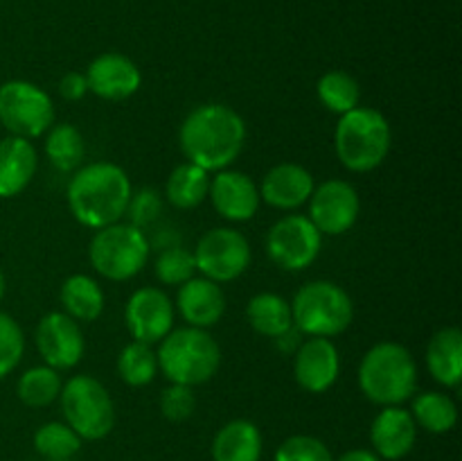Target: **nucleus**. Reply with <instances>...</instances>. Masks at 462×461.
I'll list each match as a JSON object with an SVG mask.
<instances>
[{
	"mask_svg": "<svg viewBox=\"0 0 462 461\" xmlns=\"http://www.w3.org/2000/svg\"><path fill=\"white\" fill-rule=\"evenodd\" d=\"M185 158L208 172L228 170L246 147V122L226 104H199L179 129Z\"/></svg>",
	"mask_w": 462,
	"mask_h": 461,
	"instance_id": "nucleus-1",
	"label": "nucleus"
},
{
	"mask_svg": "<svg viewBox=\"0 0 462 461\" xmlns=\"http://www.w3.org/2000/svg\"><path fill=\"white\" fill-rule=\"evenodd\" d=\"M192 256L197 271H201L203 278L221 285L239 278L248 269L253 251L251 242L242 230L219 226L201 235Z\"/></svg>",
	"mask_w": 462,
	"mask_h": 461,
	"instance_id": "nucleus-10",
	"label": "nucleus"
},
{
	"mask_svg": "<svg viewBox=\"0 0 462 461\" xmlns=\"http://www.w3.org/2000/svg\"><path fill=\"white\" fill-rule=\"evenodd\" d=\"M197 409V398H194L192 387L185 384H171L162 389L161 393V411L171 423H183Z\"/></svg>",
	"mask_w": 462,
	"mask_h": 461,
	"instance_id": "nucleus-36",
	"label": "nucleus"
},
{
	"mask_svg": "<svg viewBox=\"0 0 462 461\" xmlns=\"http://www.w3.org/2000/svg\"><path fill=\"white\" fill-rule=\"evenodd\" d=\"M0 122L9 136L39 138L54 125V104L41 86L27 80L0 84Z\"/></svg>",
	"mask_w": 462,
	"mask_h": 461,
	"instance_id": "nucleus-9",
	"label": "nucleus"
},
{
	"mask_svg": "<svg viewBox=\"0 0 462 461\" xmlns=\"http://www.w3.org/2000/svg\"><path fill=\"white\" fill-rule=\"evenodd\" d=\"M316 93H319V99L328 111L343 116V113L359 107L361 86L350 72L329 71L316 84Z\"/></svg>",
	"mask_w": 462,
	"mask_h": 461,
	"instance_id": "nucleus-29",
	"label": "nucleus"
},
{
	"mask_svg": "<svg viewBox=\"0 0 462 461\" xmlns=\"http://www.w3.org/2000/svg\"><path fill=\"white\" fill-rule=\"evenodd\" d=\"M149 251L152 244L144 230L129 221H116L97 229L88 244L90 265L102 278L108 280L134 278L147 265Z\"/></svg>",
	"mask_w": 462,
	"mask_h": 461,
	"instance_id": "nucleus-7",
	"label": "nucleus"
},
{
	"mask_svg": "<svg viewBox=\"0 0 462 461\" xmlns=\"http://www.w3.org/2000/svg\"><path fill=\"white\" fill-rule=\"evenodd\" d=\"M415 438H418V425H415L411 411L402 405L383 407L370 425L373 452L379 459H404L413 450Z\"/></svg>",
	"mask_w": 462,
	"mask_h": 461,
	"instance_id": "nucleus-18",
	"label": "nucleus"
},
{
	"mask_svg": "<svg viewBox=\"0 0 462 461\" xmlns=\"http://www.w3.org/2000/svg\"><path fill=\"white\" fill-rule=\"evenodd\" d=\"M316 181L307 167L298 163H280L264 174L260 183V199L278 211H296L310 202Z\"/></svg>",
	"mask_w": 462,
	"mask_h": 461,
	"instance_id": "nucleus-19",
	"label": "nucleus"
},
{
	"mask_svg": "<svg viewBox=\"0 0 462 461\" xmlns=\"http://www.w3.org/2000/svg\"><path fill=\"white\" fill-rule=\"evenodd\" d=\"M208 190H210V172L185 161L167 176L165 197L179 211H192L206 202Z\"/></svg>",
	"mask_w": 462,
	"mask_h": 461,
	"instance_id": "nucleus-26",
	"label": "nucleus"
},
{
	"mask_svg": "<svg viewBox=\"0 0 462 461\" xmlns=\"http://www.w3.org/2000/svg\"><path fill=\"white\" fill-rule=\"evenodd\" d=\"M264 438L253 420L235 419L219 428L212 438V459L215 461H260Z\"/></svg>",
	"mask_w": 462,
	"mask_h": 461,
	"instance_id": "nucleus-22",
	"label": "nucleus"
},
{
	"mask_svg": "<svg viewBox=\"0 0 462 461\" xmlns=\"http://www.w3.org/2000/svg\"><path fill=\"white\" fill-rule=\"evenodd\" d=\"M45 154L59 172H75L84 163L86 143L81 131L70 122H59L45 131Z\"/></svg>",
	"mask_w": 462,
	"mask_h": 461,
	"instance_id": "nucleus-27",
	"label": "nucleus"
},
{
	"mask_svg": "<svg viewBox=\"0 0 462 461\" xmlns=\"http://www.w3.org/2000/svg\"><path fill=\"white\" fill-rule=\"evenodd\" d=\"M153 274L162 285H183L197 274L192 251H188L180 244H170L162 249L153 265Z\"/></svg>",
	"mask_w": 462,
	"mask_h": 461,
	"instance_id": "nucleus-33",
	"label": "nucleus"
},
{
	"mask_svg": "<svg viewBox=\"0 0 462 461\" xmlns=\"http://www.w3.org/2000/svg\"><path fill=\"white\" fill-rule=\"evenodd\" d=\"M5 287H7V280H5L3 269H0V301H3V296H5Z\"/></svg>",
	"mask_w": 462,
	"mask_h": 461,
	"instance_id": "nucleus-41",
	"label": "nucleus"
},
{
	"mask_svg": "<svg viewBox=\"0 0 462 461\" xmlns=\"http://www.w3.org/2000/svg\"><path fill=\"white\" fill-rule=\"evenodd\" d=\"M361 212L359 193L343 179L316 185L310 197V220L320 235H343L356 224Z\"/></svg>",
	"mask_w": 462,
	"mask_h": 461,
	"instance_id": "nucleus-12",
	"label": "nucleus"
},
{
	"mask_svg": "<svg viewBox=\"0 0 462 461\" xmlns=\"http://www.w3.org/2000/svg\"><path fill=\"white\" fill-rule=\"evenodd\" d=\"M393 147L391 122L382 111L356 107L343 113L334 129V149L350 172H373L388 158Z\"/></svg>",
	"mask_w": 462,
	"mask_h": 461,
	"instance_id": "nucleus-5",
	"label": "nucleus"
},
{
	"mask_svg": "<svg viewBox=\"0 0 462 461\" xmlns=\"http://www.w3.org/2000/svg\"><path fill=\"white\" fill-rule=\"evenodd\" d=\"M427 366L433 380L447 389H458L462 382V333L456 325L440 328L427 346Z\"/></svg>",
	"mask_w": 462,
	"mask_h": 461,
	"instance_id": "nucleus-23",
	"label": "nucleus"
},
{
	"mask_svg": "<svg viewBox=\"0 0 462 461\" xmlns=\"http://www.w3.org/2000/svg\"><path fill=\"white\" fill-rule=\"evenodd\" d=\"M125 321L134 342L153 346L174 328V303L162 289L140 287L126 301Z\"/></svg>",
	"mask_w": 462,
	"mask_h": 461,
	"instance_id": "nucleus-14",
	"label": "nucleus"
},
{
	"mask_svg": "<svg viewBox=\"0 0 462 461\" xmlns=\"http://www.w3.org/2000/svg\"><path fill=\"white\" fill-rule=\"evenodd\" d=\"M158 371H162L171 384L197 387L217 375L221 366V348L208 330L171 328L158 342Z\"/></svg>",
	"mask_w": 462,
	"mask_h": 461,
	"instance_id": "nucleus-4",
	"label": "nucleus"
},
{
	"mask_svg": "<svg viewBox=\"0 0 462 461\" xmlns=\"http://www.w3.org/2000/svg\"><path fill=\"white\" fill-rule=\"evenodd\" d=\"M212 206L224 220L248 221L260 211V188L248 174L237 170H219L208 190Z\"/></svg>",
	"mask_w": 462,
	"mask_h": 461,
	"instance_id": "nucleus-17",
	"label": "nucleus"
},
{
	"mask_svg": "<svg viewBox=\"0 0 462 461\" xmlns=\"http://www.w3.org/2000/svg\"><path fill=\"white\" fill-rule=\"evenodd\" d=\"M84 75L90 93L111 102L129 99L143 84V72L134 59L120 52H104L95 57Z\"/></svg>",
	"mask_w": 462,
	"mask_h": 461,
	"instance_id": "nucleus-16",
	"label": "nucleus"
},
{
	"mask_svg": "<svg viewBox=\"0 0 462 461\" xmlns=\"http://www.w3.org/2000/svg\"><path fill=\"white\" fill-rule=\"evenodd\" d=\"M36 348L50 369L66 371L77 366L86 351L79 321L66 312H48L36 325Z\"/></svg>",
	"mask_w": 462,
	"mask_h": 461,
	"instance_id": "nucleus-13",
	"label": "nucleus"
},
{
	"mask_svg": "<svg viewBox=\"0 0 462 461\" xmlns=\"http://www.w3.org/2000/svg\"><path fill=\"white\" fill-rule=\"evenodd\" d=\"M293 328L307 337H337L355 321L352 296L332 280H311L291 301Z\"/></svg>",
	"mask_w": 462,
	"mask_h": 461,
	"instance_id": "nucleus-6",
	"label": "nucleus"
},
{
	"mask_svg": "<svg viewBox=\"0 0 462 461\" xmlns=\"http://www.w3.org/2000/svg\"><path fill=\"white\" fill-rule=\"evenodd\" d=\"M246 321L262 337L278 339L293 328L291 303L275 292H260L248 301Z\"/></svg>",
	"mask_w": 462,
	"mask_h": 461,
	"instance_id": "nucleus-25",
	"label": "nucleus"
},
{
	"mask_svg": "<svg viewBox=\"0 0 462 461\" xmlns=\"http://www.w3.org/2000/svg\"><path fill=\"white\" fill-rule=\"evenodd\" d=\"M176 307L180 316L192 328H212L219 324L226 315V294L219 283L203 276H192L188 283L179 285L176 294Z\"/></svg>",
	"mask_w": 462,
	"mask_h": 461,
	"instance_id": "nucleus-20",
	"label": "nucleus"
},
{
	"mask_svg": "<svg viewBox=\"0 0 462 461\" xmlns=\"http://www.w3.org/2000/svg\"><path fill=\"white\" fill-rule=\"evenodd\" d=\"M411 416H413L415 425L424 428L427 432L447 434L458 423V407L447 393L422 391L413 396Z\"/></svg>",
	"mask_w": 462,
	"mask_h": 461,
	"instance_id": "nucleus-28",
	"label": "nucleus"
},
{
	"mask_svg": "<svg viewBox=\"0 0 462 461\" xmlns=\"http://www.w3.org/2000/svg\"><path fill=\"white\" fill-rule=\"evenodd\" d=\"M341 373V353L329 337H310L293 353V378L307 393H325Z\"/></svg>",
	"mask_w": 462,
	"mask_h": 461,
	"instance_id": "nucleus-15",
	"label": "nucleus"
},
{
	"mask_svg": "<svg viewBox=\"0 0 462 461\" xmlns=\"http://www.w3.org/2000/svg\"><path fill=\"white\" fill-rule=\"evenodd\" d=\"M359 387L370 402L402 405L415 396L418 364L404 343L379 342L368 348L359 364Z\"/></svg>",
	"mask_w": 462,
	"mask_h": 461,
	"instance_id": "nucleus-3",
	"label": "nucleus"
},
{
	"mask_svg": "<svg viewBox=\"0 0 462 461\" xmlns=\"http://www.w3.org/2000/svg\"><path fill=\"white\" fill-rule=\"evenodd\" d=\"M25 334L14 316L0 312V380L7 378L23 360Z\"/></svg>",
	"mask_w": 462,
	"mask_h": 461,
	"instance_id": "nucleus-34",
	"label": "nucleus"
},
{
	"mask_svg": "<svg viewBox=\"0 0 462 461\" xmlns=\"http://www.w3.org/2000/svg\"><path fill=\"white\" fill-rule=\"evenodd\" d=\"M337 461H382L373 450H365V447H356V450H347L338 456Z\"/></svg>",
	"mask_w": 462,
	"mask_h": 461,
	"instance_id": "nucleus-40",
	"label": "nucleus"
},
{
	"mask_svg": "<svg viewBox=\"0 0 462 461\" xmlns=\"http://www.w3.org/2000/svg\"><path fill=\"white\" fill-rule=\"evenodd\" d=\"M323 235L307 215H284L266 233V253L284 271H302L314 265Z\"/></svg>",
	"mask_w": 462,
	"mask_h": 461,
	"instance_id": "nucleus-11",
	"label": "nucleus"
},
{
	"mask_svg": "<svg viewBox=\"0 0 462 461\" xmlns=\"http://www.w3.org/2000/svg\"><path fill=\"white\" fill-rule=\"evenodd\" d=\"M273 461H334V456L320 438L310 437V434H296L280 443Z\"/></svg>",
	"mask_w": 462,
	"mask_h": 461,
	"instance_id": "nucleus-35",
	"label": "nucleus"
},
{
	"mask_svg": "<svg viewBox=\"0 0 462 461\" xmlns=\"http://www.w3.org/2000/svg\"><path fill=\"white\" fill-rule=\"evenodd\" d=\"M59 301H61L63 312L72 316L75 321H90L99 319L104 312V289L95 278L86 274H72L61 283V292H59Z\"/></svg>",
	"mask_w": 462,
	"mask_h": 461,
	"instance_id": "nucleus-24",
	"label": "nucleus"
},
{
	"mask_svg": "<svg viewBox=\"0 0 462 461\" xmlns=\"http://www.w3.org/2000/svg\"><path fill=\"white\" fill-rule=\"evenodd\" d=\"M275 342V346L280 348V351L282 353H296L298 351V346H300V333H298L296 328H289L287 333L284 334H280L278 339H273Z\"/></svg>",
	"mask_w": 462,
	"mask_h": 461,
	"instance_id": "nucleus-39",
	"label": "nucleus"
},
{
	"mask_svg": "<svg viewBox=\"0 0 462 461\" xmlns=\"http://www.w3.org/2000/svg\"><path fill=\"white\" fill-rule=\"evenodd\" d=\"M162 212V199L156 190L143 188L138 193H131L129 206H126L125 217H129V224L144 229V226L153 224Z\"/></svg>",
	"mask_w": 462,
	"mask_h": 461,
	"instance_id": "nucleus-37",
	"label": "nucleus"
},
{
	"mask_svg": "<svg viewBox=\"0 0 462 461\" xmlns=\"http://www.w3.org/2000/svg\"><path fill=\"white\" fill-rule=\"evenodd\" d=\"M86 93H88V81H86L84 72L70 71L59 81V95L68 102H79Z\"/></svg>",
	"mask_w": 462,
	"mask_h": 461,
	"instance_id": "nucleus-38",
	"label": "nucleus"
},
{
	"mask_svg": "<svg viewBox=\"0 0 462 461\" xmlns=\"http://www.w3.org/2000/svg\"><path fill=\"white\" fill-rule=\"evenodd\" d=\"M134 188L131 179L116 163H88L75 170L68 181V208L79 224L104 229L122 221Z\"/></svg>",
	"mask_w": 462,
	"mask_h": 461,
	"instance_id": "nucleus-2",
	"label": "nucleus"
},
{
	"mask_svg": "<svg viewBox=\"0 0 462 461\" xmlns=\"http://www.w3.org/2000/svg\"><path fill=\"white\" fill-rule=\"evenodd\" d=\"M63 380L59 371L50 366H32L18 378L16 393L23 405L27 407H48L59 398Z\"/></svg>",
	"mask_w": 462,
	"mask_h": 461,
	"instance_id": "nucleus-30",
	"label": "nucleus"
},
{
	"mask_svg": "<svg viewBox=\"0 0 462 461\" xmlns=\"http://www.w3.org/2000/svg\"><path fill=\"white\" fill-rule=\"evenodd\" d=\"M63 423L70 425L81 441H99L116 428V405L108 389L93 375H72L59 393Z\"/></svg>",
	"mask_w": 462,
	"mask_h": 461,
	"instance_id": "nucleus-8",
	"label": "nucleus"
},
{
	"mask_svg": "<svg viewBox=\"0 0 462 461\" xmlns=\"http://www.w3.org/2000/svg\"><path fill=\"white\" fill-rule=\"evenodd\" d=\"M81 438L70 425L61 420H52L36 429L34 447L43 459L48 461H68L81 450Z\"/></svg>",
	"mask_w": 462,
	"mask_h": 461,
	"instance_id": "nucleus-32",
	"label": "nucleus"
},
{
	"mask_svg": "<svg viewBox=\"0 0 462 461\" xmlns=\"http://www.w3.org/2000/svg\"><path fill=\"white\" fill-rule=\"evenodd\" d=\"M39 156L32 140L7 136L0 138V199H12L32 183Z\"/></svg>",
	"mask_w": 462,
	"mask_h": 461,
	"instance_id": "nucleus-21",
	"label": "nucleus"
},
{
	"mask_svg": "<svg viewBox=\"0 0 462 461\" xmlns=\"http://www.w3.org/2000/svg\"><path fill=\"white\" fill-rule=\"evenodd\" d=\"M117 373L129 387H147L158 373L156 351L152 343L131 342L117 355Z\"/></svg>",
	"mask_w": 462,
	"mask_h": 461,
	"instance_id": "nucleus-31",
	"label": "nucleus"
}]
</instances>
